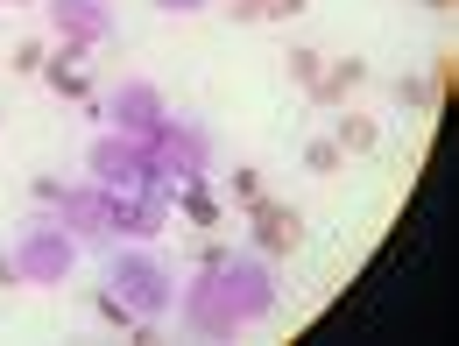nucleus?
<instances>
[{"instance_id": "12", "label": "nucleus", "mask_w": 459, "mask_h": 346, "mask_svg": "<svg viewBox=\"0 0 459 346\" xmlns=\"http://www.w3.org/2000/svg\"><path fill=\"white\" fill-rule=\"evenodd\" d=\"M353 85H368V64H360V57H340L325 78H318V85H311V107H340Z\"/></svg>"}, {"instance_id": "1", "label": "nucleus", "mask_w": 459, "mask_h": 346, "mask_svg": "<svg viewBox=\"0 0 459 346\" xmlns=\"http://www.w3.org/2000/svg\"><path fill=\"white\" fill-rule=\"evenodd\" d=\"M107 290L134 311L142 333H156V318H170V311H177V276H170V262H163L149 240H134V247L107 255Z\"/></svg>"}, {"instance_id": "16", "label": "nucleus", "mask_w": 459, "mask_h": 346, "mask_svg": "<svg viewBox=\"0 0 459 346\" xmlns=\"http://www.w3.org/2000/svg\"><path fill=\"white\" fill-rule=\"evenodd\" d=\"M290 78H297V85H304V92H311V85H318V78H325V57H318V50H311V43H297V50H290Z\"/></svg>"}, {"instance_id": "8", "label": "nucleus", "mask_w": 459, "mask_h": 346, "mask_svg": "<svg viewBox=\"0 0 459 346\" xmlns=\"http://www.w3.org/2000/svg\"><path fill=\"white\" fill-rule=\"evenodd\" d=\"M43 14L57 43H85V50L114 43V0H43Z\"/></svg>"}, {"instance_id": "7", "label": "nucleus", "mask_w": 459, "mask_h": 346, "mask_svg": "<svg viewBox=\"0 0 459 346\" xmlns=\"http://www.w3.org/2000/svg\"><path fill=\"white\" fill-rule=\"evenodd\" d=\"M177 318L198 333V340H227V333H240L227 311V297H220V269H198L191 283L177 290Z\"/></svg>"}, {"instance_id": "20", "label": "nucleus", "mask_w": 459, "mask_h": 346, "mask_svg": "<svg viewBox=\"0 0 459 346\" xmlns=\"http://www.w3.org/2000/svg\"><path fill=\"white\" fill-rule=\"evenodd\" d=\"M92 311H100V318H107V325H134V311H127V304H120L114 290H100V297H92ZM134 333H142V325H134Z\"/></svg>"}, {"instance_id": "9", "label": "nucleus", "mask_w": 459, "mask_h": 346, "mask_svg": "<svg viewBox=\"0 0 459 346\" xmlns=\"http://www.w3.org/2000/svg\"><path fill=\"white\" fill-rule=\"evenodd\" d=\"M107 114H114V134H134V142H149V134L170 120V99H163L149 78H120L114 99H107Z\"/></svg>"}, {"instance_id": "25", "label": "nucleus", "mask_w": 459, "mask_h": 346, "mask_svg": "<svg viewBox=\"0 0 459 346\" xmlns=\"http://www.w3.org/2000/svg\"><path fill=\"white\" fill-rule=\"evenodd\" d=\"M424 7H438V14H446V7H453V0H424Z\"/></svg>"}, {"instance_id": "21", "label": "nucleus", "mask_w": 459, "mask_h": 346, "mask_svg": "<svg viewBox=\"0 0 459 346\" xmlns=\"http://www.w3.org/2000/svg\"><path fill=\"white\" fill-rule=\"evenodd\" d=\"M43 57H50V50H43L36 36H29V43H14V71H43Z\"/></svg>"}, {"instance_id": "23", "label": "nucleus", "mask_w": 459, "mask_h": 346, "mask_svg": "<svg viewBox=\"0 0 459 346\" xmlns=\"http://www.w3.org/2000/svg\"><path fill=\"white\" fill-rule=\"evenodd\" d=\"M0 290H22V269H14V255H0Z\"/></svg>"}, {"instance_id": "5", "label": "nucleus", "mask_w": 459, "mask_h": 346, "mask_svg": "<svg viewBox=\"0 0 459 346\" xmlns=\"http://www.w3.org/2000/svg\"><path fill=\"white\" fill-rule=\"evenodd\" d=\"M149 149H156V170L177 177V184H205L212 177V134L191 127V120H177V114L149 134Z\"/></svg>"}, {"instance_id": "19", "label": "nucleus", "mask_w": 459, "mask_h": 346, "mask_svg": "<svg viewBox=\"0 0 459 346\" xmlns=\"http://www.w3.org/2000/svg\"><path fill=\"white\" fill-rule=\"evenodd\" d=\"M227 191L240 198V205H247V198H262V170H255V163H233V170H227Z\"/></svg>"}, {"instance_id": "3", "label": "nucleus", "mask_w": 459, "mask_h": 346, "mask_svg": "<svg viewBox=\"0 0 459 346\" xmlns=\"http://www.w3.org/2000/svg\"><path fill=\"white\" fill-rule=\"evenodd\" d=\"M85 170H92V184H107V191H120V198H134V191L163 184V170H156V149H149V142H134V134H92Z\"/></svg>"}, {"instance_id": "18", "label": "nucleus", "mask_w": 459, "mask_h": 346, "mask_svg": "<svg viewBox=\"0 0 459 346\" xmlns=\"http://www.w3.org/2000/svg\"><path fill=\"white\" fill-rule=\"evenodd\" d=\"M446 78H453V71H438V78H403V85H396V99H403V107H431Z\"/></svg>"}, {"instance_id": "22", "label": "nucleus", "mask_w": 459, "mask_h": 346, "mask_svg": "<svg viewBox=\"0 0 459 346\" xmlns=\"http://www.w3.org/2000/svg\"><path fill=\"white\" fill-rule=\"evenodd\" d=\"M163 14H198V7H212V0H156Z\"/></svg>"}, {"instance_id": "13", "label": "nucleus", "mask_w": 459, "mask_h": 346, "mask_svg": "<svg viewBox=\"0 0 459 346\" xmlns=\"http://www.w3.org/2000/svg\"><path fill=\"white\" fill-rule=\"evenodd\" d=\"M177 212H184L191 227H220V205H212L205 184H184V191H177Z\"/></svg>"}, {"instance_id": "6", "label": "nucleus", "mask_w": 459, "mask_h": 346, "mask_svg": "<svg viewBox=\"0 0 459 346\" xmlns=\"http://www.w3.org/2000/svg\"><path fill=\"white\" fill-rule=\"evenodd\" d=\"M57 220L78 233V240H114L120 220H127V198H120V191H107V184H78V191L64 184Z\"/></svg>"}, {"instance_id": "2", "label": "nucleus", "mask_w": 459, "mask_h": 346, "mask_svg": "<svg viewBox=\"0 0 459 346\" xmlns=\"http://www.w3.org/2000/svg\"><path fill=\"white\" fill-rule=\"evenodd\" d=\"M14 269H22V290H57L71 269H78V233L64 227V220H50V212H36L29 227L14 233Z\"/></svg>"}, {"instance_id": "4", "label": "nucleus", "mask_w": 459, "mask_h": 346, "mask_svg": "<svg viewBox=\"0 0 459 346\" xmlns=\"http://www.w3.org/2000/svg\"><path fill=\"white\" fill-rule=\"evenodd\" d=\"M220 297H227L233 325H269L276 318V276H269V255H227L220 262Z\"/></svg>"}, {"instance_id": "17", "label": "nucleus", "mask_w": 459, "mask_h": 346, "mask_svg": "<svg viewBox=\"0 0 459 346\" xmlns=\"http://www.w3.org/2000/svg\"><path fill=\"white\" fill-rule=\"evenodd\" d=\"M304 170H311V177H333V170H340V142H333V134L304 142Z\"/></svg>"}, {"instance_id": "15", "label": "nucleus", "mask_w": 459, "mask_h": 346, "mask_svg": "<svg viewBox=\"0 0 459 346\" xmlns=\"http://www.w3.org/2000/svg\"><path fill=\"white\" fill-rule=\"evenodd\" d=\"M43 71H50V85H57L64 99H92V78H85L78 64H57V57H43Z\"/></svg>"}, {"instance_id": "11", "label": "nucleus", "mask_w": 459, "mask_h": 346, "mask_svg": "<svg viewBox=\"0 0 459 346\" xmlns=\"http://www.w3.org/2000/svg\"><path fill=\"white\" fill-rule=\"evenodd\" d=\"M163 227H170V191H163V184L134 191V198H127V220H120V233H127V240H156Z\"/></svg>"}, {"instance_id": "24", "label": "nucleus", "mask_w": 459, "mask_h": 346, "mask_svg": "<svg viewBox=\"0 0 459 346\" xmlns=\"http://www.w3.org/2000/svg\"><path fill=\"white\" fill-rule=\"evenodd\" d=\"M7 7H36V0H0V14H7Z\"/></svg>"}, {"instance_id": "14", "label": "nucleus", "mask_w": 459, "mask_h": 346, "mask_svg": "<svg viewBox=\"0 0 459 346\" xmlns=\"http://www.w3.org/2000/svg\"><path fill=\"white\" fill-rule=\"evenodd\" d=\"M333 142L360 156V149H375V142H382V127H375V120H368V114H340V134H333Z\"/></svg>"}, {"instance_id": "10", "label": "nucleus", "mask_w": 459, "mask_h": 346, "mask_svg": "<svg viewBox=\"0 0 459 346\" xmlns=\"http://www.w3.org/2000/svg\"><path fill=\"white\" fill-rule=\"evenodd\" d=\"M247 240H255V255H297L304 247V220H297V205H276V198H247Z\"/></svg>"}]
</instances>
